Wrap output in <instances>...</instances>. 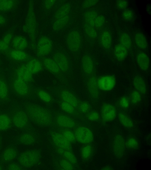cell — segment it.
Masks as SVG:
<instances>
[{"label":"cell","instance_id":"1","mask_svg":"<svg viewBox=\"0 0 151 170\" xmlns=\"http://www.w3.org/2000/svg\"><path fill=\"white\" fill-rule=\"evenodd\" d=\"M25 111L29 119L38 125L47 126L52 123V115L45 108L35 104H29L26 105Z\"/></svg>","mask_w":151,"mask_h":170},{"label":"cell","instance_id":"2","mask_svg":"<svg viewBox=\"0 0 151 170\" xmlns=\"http://www.w3.org/2000/svg\"><path fill=\"white\" fill-rule=\"evenodd\" d=\"M9 83L12 90L17 96L24 97L29 94L30 89L29 83L19 78L13 72L11 73Z\"/></svg>","mask_w":151,"mask_h":170},{"label":"cell","instance_id":"3","mask_svg":"<svg viewBox=\"0 0 151 170\" xmlns=\"http://www.w3.org/2000/svg\"><path fill=\"white\" fill-rule=\"evenodd\" d=\"M41 157L40 151L36 150L26 151L21 153L18 157L19 165L22 167L30 168L36 165Z\"/></svg>","mask_w":151,"mask_h":170},{"label":"cell","instance_id":"4","mask_svg":"<svg viewBox=\"0 0 151 170\" xmlns=\"http://www.w3.org/2000/svg\"><path fill=\"white\" fill-rule=\"evenodd\" d=\"M24 31L27 33L32 42L35 40L36 23L33 4L32 2L29 3L27 14L24 25Z\"/></svg>","mask_w":151,"mask_h":170},{"label":"cell","instance_id":"5","mask_svg":"<svg viewBox=\"0 0 151 170\" xmlns=\"http://www.w3.org/2000/svg\"><path fill=\"white\" fill-rule=\"evenodd\" d=\"M12 123L17 128L23 129L27 125L29 118L25 110L16 108L11 113L10 117Z\"/></svg>","mask_w":151,"mask_h":170},{"label":"cell","instance_id":"6","mask_svg":"<svg viewBox=\"0 0 151 170\" xmlns=\"http://www.w3.org/2000/svg\"><path fill=\"white\" fill-rule=\"evenodd\" d=\"M66 43L68 48L71 51L78 52L81 45V37L79 32L76 30L69 32L66 37Z\"/></svg>","mask_w":151,"mask_h":170},{"label":"cell","instance_id":"7","mask_svg":"<svg viewBox=\"0 0 151 170\" xmlns=\"http://www.w3.org/2000/svg\"><path fill=\"white\" fill-rule=\"evenodd\" d=\"M74 134L76 140L81 143H89L94 139L92 132L89 129L85 126H80L77 128Z\"/></svg>","mask_w":151,"mask_h":170},{"label":"cell","instance_id":"8","mask_svg":"<svg viewBox=\"0 0 151 170\" xmlns=\"http://www.w3.org/2000/svg\"><path fill=\"white\" fill-rule=\"evenodd\" d=\"M52 43L48 37L43 36L38 41L37 45V53L39 57L48 55L51 52L52 49Z\"/></svg>","mask_w":151,"mask_h":170},{"label":"cell","instance_id":"9","mask_svg":"<svg viewBox=\"0 0 151 170\" xmlns=\"http://www.w3.org/2000/svg\"><path fill=\"white\" fill-rule=\"evenodd\" d=\"M97 82L99 89L104 91H109L114 87L116 79L112 76L106 75L99 78Z\"/></svg>","mask_w":151,"mask_h":170},{"label":"cell","instance_id":"10","mask_svg":"<svg viewBox=\"0 0 151 170\" xmlns=\"http://www.w3.org/2000/svg\"><path fill=\"white\" fill-rule=\"evenodd\" d=\"M53 58L60 71L66 72L68 71L70 63L69 60L65 54L61 52H57L54 54Z\"/></svg>","mask_w":151,"mask_h":170},{"label":"cell","instance_id":"11","mask_svg":"<svg viewBox=\"0 0 151 170\" xmlns=\"http://www.w3.org/2000/svg\"><path fill=\"white\" fill-rule=\"evenodd\" d=\"M51 138L53 142L58 148L65 150H71V143L62 134L57 132H53L52 134Z\"/></svg>","mask_w":151,"mask_h":170},{"label":"cell","instance_id":"12","mask_svg":"<svg viewBox=\"0 0 151 170\" xmlns=\"http://www.w3.org/2000/svg\"><path fill=\"white\" fill-rule=\"evenodd\" d=\"M101 113L103 120L106 122H110L114 120L116 115L115 107L108 103L103 104L101 107Z\"/></svg>","mask_w":151,"mask_h":170},{"label":"cell","instance_id":"13","mask_svg":"<svg viewBox=\"0 0 151 170\" xmlns=\"http://www.w3.org/2000/svg\"><path fill=\"white\" fill-rule=\"evenodd\" d=\"M125 143L123 136L118 134L114 137L113 142V149L115 155L117 157L122 156L124 152Z\"/></svg>","mask_w":151,"mask_h":170},{"label":"cell","instance_id":"14","mask_svg":"<svg viewBox=\"0 0 151 170\" xmlns=\"http://www.w3.org/2000/svg\"><path fill=\"white\" fill-rule=\"evenodd\" d=\"M12 72L19 78L28 83L32 82L33 80V74L29 70L26 64L18 66Z\"/></svg>","mask_w":151,"mask_h":170},{"label":"cell","instance_id":"15","mask_svg":"<svg viewBox=\"0 0 151 170\" xmlns=\"http://www.w3.org/2000/svg\"><path fill=\"white\" fill-rule=\"evenodd\" d=\"M87 87L91 97L94 99H97L99 95L97 80L94 76H91L88 79L87 82Z\"/></svg>","mask_w":151,"mask_h":170},{"label":"cell","instance_id":"16","mask_svg":"<svg viewBox=\"0 0 151 170\" xmlns=\"http://www.w3.org/2000/svg\"><path fill=\"white\" fill-rule=\"evenodd\" d=\"M59 95L63 101L68 103L76 107L79 105V102L76 97L70 91L63 89L60 91Z\"/></svg>","mask_w":151,"mask_h":170},{"label":"cell","instance_id":"17","mask_svg":"<svg viewBox=\"0 0 151 170\" xmlns=\"http://www.w3.org/2000/svg\"><path fill=\"white\" fill-rule=\"evenodd\" d=\"M56 120L58 125L63 128L72 129L76 126V123L74 120L65 115H58L56 117Z\"/></svg>","mask_w":151,"mask_h":170},{"label":"cell","instance_id":"18","mask_svg":"<svg viewBox=\"0 0 151 170\" xmlns=\"http://www.w3.org/2000/svg\"><path fill=\"white\" fill-rule=\"evenodd\" d=\"M9 96V88L7 81L4 76L0 74V102L8 101Z\"/></svg>","mask_w":151,"mask_h":170},{"label":"cell","instance_id":"19","mask_svg":"<svg viewBox=\"0 0 151 170\" xmlns=\"http://www.w3.org/2000/svg\"><path fill=\"white\" fill-rule=\"evenodd\" d=\"M81 66L83 71L87 75L92 74L94 71V66L93 60L88 55H85L83 57Z\"/></svg>","mask_w":151,"mask_h":170},{"label":"cell","instance_id":"20","mask_svg":"<svg viewBox=\"0 0 151 170\" xmlns=\"http://www.w3.org/2000/svg\"><path fill=\"white\" fill-rule=\"evenodd\" d=\"M42 64L47 70L53 74H58L61 71L53 59L49 58H45L43 60Z\"/></svg>","mask_w":151,"mask_h":170},{"label":"cell","instance_id":"21","mask_svg":"<svg viewBox=\"0 0 151 170\" xmlns=\"http://www.w3.org/2000/svg\"><path fill=\"white\" fill-rule=\"evenodd\" d=\"M70 19V14L54 19L52 24V28L55 31L61 30L69 23Z\"/></svg>","mask_w":151,"mask_h":170},{"label":"cell","instance_id":"22","mask_svg":"<svg viewBox=\"0 0 151 170\" xmlns=\"http://www.w3.org/2000/svg\"><path fill=\"white\" fill-rule=\"evenodd\" d=\"M137 64L140 68L143 71H147L150 63V59L147 54L144 52L139 53L136 58Z\"/></svg>","mask_w":151,"mask_h":170},{"label":"cell","instance_id":"23","mask_svg":"<svg viewBox=\"0 0 151 170\" xmlns=\"http://www.w3.org/2000/svg\"><path fill=\"white\" fill-rule=\"evenodd\" d=\"M9 56L12 60L17 61H24L28 58L27 54L23 50L15 49L11 50Z\"/></svg>","mask_w":151,"mask_h":170},{"label":"cell","instance_id":"24","mask_svg":"<svg viewBox=\"0 0 151 170\" xmlns=\"http://www.w3.org/2000/svg\"><path fill=\"white\" fill-rule=\"evenodd\" d=\"M26 64L29 70L33 74L40 72L43 68L42 64L39 60L35 58L29 60Z\"/></svg>","mask_w":151,"mask_h":170},{"label":"cell","instance_id":"25","mask_svg":"<svg viewBox=\"0 0 151 170\" xmlns=\"http://www.w3.org/2000/svg\"><path fill=\"white\" fill-rule=\"evenodd\" d=\"M17 155L16 150L12 147H8L3 151L1 156V160L4 162H9L15 159Z\"/></svg>","mask_w":151,"mask_h":170},{"label":"cell","instance_id":"26","mask_svg":"<svg viewBox=\"0 0 151 170\" xmlns=\"http://www.w3.org/2000/svg\"><path fill=\"white\" fill-rule=\"evenodd\" d=\"M71 9V6L69 4L66 3L63 4L55 12L54 15V19L70 14Z\"/></svg>","mask_w":151,"mask_h":170},{"label":"cell","instance_id":"27","mask_svg":"<svg viewBox=\"0 0 151 170\" xmlns=\"http://www.w3.org/2000/svg\"><path fill=\"white\" fill-rule=\"evenodd\" d=\"M12 45L15 49L23 50L27 48L28 42L26 39L22 36L15 37L12 41Z\"/></svg>","mask_w":151,"mask_h":170},{"label":"cell","instance_id":"28","mask_svg":"<svg viewBox=\"0 0 151 170\" xmlns=\"http://www.w3.org/2000/svg\"><path fill=\"white\" fill-rule=\"evenodd\" d=\"M133 85L136 91L140 94H145L147 92V87L143 79L139 76L135 77L133 80Z\"/></svg>","mask_w":151,"mask_h":170},{"label":"cell","instance_id":"29","mask_svg":"<svg viewBox=\"0 0 151 170\" xmlns=\"http://www.w3.org/2000/svg\"><path fill=\"white\" fill-rule=\"evenodd\" d=\"M100 41L103 48L106 49L110 48L112 42V37L110 32L107 30L104 31L101 34Z\"/></svg>","mask_w":151,"mask_h":170},{"label":"cell","instance_id":"30","mask_svg":"<svg viewBox=\"0 0 151 170\" xmlns=\"http://www.w3.org/2000/svg\"><path fill=\"white\" fill-rule=\"evenodd\" d=\"M12 121L10 117L6 114H0V131H5L11 127Z\"/></svg>","mask_w":151,"mask_h":170},{"label":"cell","instance_id":"31","mask_svg":"<svg viewBox=\"0 0 151 170\" xmlns=\"http://www.w3.org/2000/svg\"><path fill=\"white\" fill-rule=\"evenodd\" d=\"M134 40L136 45L140 49L145 50L147 48V40L145 37L142 33H136L135 35Z\"/></svg>","mask_w":151,"mask_h":170},{"label":"cell","instance_id":"32","mask_svg":"<svg viewBox=\"0 0 151 170\" xmlns=\"http://www.w3.org/2000/svg\"><path fill=\"white\" fill-rule=\"evenodd\" d=\"M97 16L96 12L94 10H90L87 11L84 15V23L94 27L95 21Z\"/></svg>","mask_w":151,"mask_h":170},{"label":"cell","instance_id":"33","mask_svg":"<svg viewBox=\"0 0 151 170\" xmlns=\"http://www.w3.org/2000/svg\"><path fill=\"white\" fill-rule=\"evenodd\" d=\"M127 53V49L121 44L117 45L114 49V54L116 58L119 61H122L126 57Z\"/></svg>","mask_w":151,"mask_h":170},{"label":"cell","instance_id":"34","mask_svg":"<svg viewBox=\"0 0 151 170\" xmlns=\"http://www.w3.org/2000/svg\"><path fill=\"white\" fill-rule=\"evenodd\" d=\"M19 142L22 144L29 146L33 144L35 140L34 136L29 133H25L22 134L19 137Z\"/></svg>","mask_w":151,"mask_h":170},{"label":"cell","instance_id":"35","mask_svg":"<svg viewBox=\"0 0 151 170\" xmlns=\"http://www.w3.org/2000/svg\"><path fill=\"white\" fill-rule=\"evenodd\" d=\"M12 37L11 33L9 32L6 34L0 40V51H4L9 48Z\"/></svg>","mask_w":151,"mask_h":170},{"label":"cell","instance_id":"36","mask_svg":"<svg viewBox=\"0 0 151 170\" xmlns=\"http://www.w3.org/2000/svg\"><path fill=\"white\" fill-rule=\"evenodd\" d=\"M118 119L120 122L125 127L131 128L134 126L132 120L127 115L123 112H120L118 114Z\"/></svg>","mask_w":151,"mask_h":170},{"label":"cell","instance_id":"37","mask_svg":"<svg viewBox=\"0 0 151 170\" xmlns=\"http://www.w3.org/2000/svg\"><path fill=\"white\" fill-rule=\"evenodd\" d=\"M58 149L59 153L63 156L65 159L73 164L77 163V159L75 156L70 151L65 150L59 148Z\"/></svg>","mask_w":151,"mask_h":170},{"label":"cell","instance_id":"38","mask_svg":"<svg viewBox=\"0 0 151 170\" xmlns=\"http://www.w3.org/2000/svg\"><path fill=\"white\" fill-rule=\"evenodd\" d=\"M37 95L42 101L46 103H50L52 101V98L48 92L42 89H39L37 91Z\"/></svg>","mask_w":151,"mask_h":170},{"label":"cell","instance_id":"39","mask_svg":"<svg viewBox=\"0 0 151 170\" xmlns=\"http://www.w3.org/2000/svg\"><path fill=\"white\" fill-rule=\"evenodd\" d=\"M12 0H0V11L5 12L12 9L15 5Z\"/></svg>","mask_w":151,"mask_h":170},{"label":"cell","instance_id":"40","mask_svg":"<svg viewBox=\"0 0 151 170\" xmlns=\"http://www.w3.org/2000/svg\"><path fill=\"white\" fill-rule=\"evenodd\" d=\"M119 40L121 45L127 49L130 48L132 45V41L128 34L124 33L120 36Z\"/></svg>","mask_w":151,"mask_h":170},{"label":"cell","instance_id":"41","mask_svg":"<svg viewBox=\"0 0 151 170\" xmlns=\"http://www.w3.org/2000/svg\"><path fill=\"white\" fill-rule=\"evenodd\" d=\"M84 30L85 33L89 37L95 39L97 37V32L94 27L84 23Z\"/></svg>","mask_w":151,"mask_h":170},{"label":"cell","instance_id":"42","mask_svg":"<svg viewBox=\"0 0 151 170\" xmlns=\"http://www.w3.org/2000/svg\"><path fill=\"white\" fill-rule=\"evenodd\" d=\"M92 151L93 149L91 146L88 145L84 146L81 152L82 158L85 160L88 159L91 156Z\"/></svg>","mask_w":151,"mask_h":170},{"label":"cell","instance_id":"43","mask_svg":"<svg viewBox=\"0 0 151 170\" xmlns=\"http://www.w3.org/2000/svg\"><path fill=\"white\" fill-rule=\"evenodd\" d=\"M60 106L62 110L67 113L71 114L75 112V107L66 102L63 101L60 103Z\"/></svg>","mask_w":151,"mask_h":170},{"label":"cell","instance_id":"44","mask_svg":"<svg viewBox=\"0 0 151 170\" xmlns=\"http://www.w3.org/2000/svg\"><path fill=\"white\" fill-rule=\"evenodd\" d=\"M130 97L131 102L133 104L138 103L141 100L140 93L136 90L133 91L132 92Z\"/></svg>","mask_w":151,"mask_h":170},{"label":"cell","instance_id":"45","mask_svg":"<svg viewBox=\"0 0 151 170\" xmlns=\"http://www.w3.org/2000/svg\"><path fill=\"white\" fill-rule=\"evenodd\" d=\"M125 145L129 148L135 149L138 147L139 143L135 138H130L127 140L125 143Z\"/></svg>","mask_w":151,"mask_h":170},{"label":"cell","instance_id":"46","mask_svg":"<svg viewBox=\"0 0 151 170\" xmlns=\"http://www.w3.org/2000/svg\"><path fill=\"white\" fill-rule=\"evenodd\" d=\"M64 137L70 143H73L76 140L74 134L69 130H64L62 134Z\"/></svg>","mask_w":151,"mask_h":170},{"label":"cell","instance_id":"47","mask_svg":"<svg viewBox=\"0 0 151 170\" xmlns=\"http://www.w3.org/2000/svg\"><path fill=\"white\" fill-rule=\"evenodd\" d=\"M105 21V19L102 15H98L94 22V26L97 28H100L103 26Z\"/></svg>","mask_w":151,"mask_h":170},{"label":"cell","instance_id":"48","mask_svg":"<svg viewBox=\"0 0 151 170\" xmlns=\"http://www.w3.org/2000/svg\"><path fill=\"white\" fill-rule=\"evenodd\" d=\"M90 108V104L86 102H82L79 105V108L80 111L84 113L88 112Z\"/></svg>","mask_w":151,"mask_h":170},{"label":"cell","instance_id":"49","mask_svg":"<svg viewBox=\"0 0 151 170\" xmlns=\"http://www.w3.org/2000/svg\"><path fill=\"white\" fill-rule=\"evenodd\" d=\"M60 164L62 168L64 169L72 170L74 169L73 164L65 159L61 160Z\"/></svg>","mask_w":151,"mask_h":170},{"label":"cell","instance_id":"50","mask_svg":"<svg viewBox=\"0 0 151 170\" xmlns=\"http://www.w3.org/2000/svg\"><path fill=\"white\" fill-rule=\"evenodd\" d=\"M122 15L123 18L127 21L132 20L134 17L133 12L132 11L129 9L126 10L124 11Z\"/></svg>","mask_w":151,"mask_h":170},{"label":"cell","instance_id":"51","mask_svg":"<svg viewBox=\"0 0 151 170\" xmlns=\"http://www.w3.org/2000/svg\"><path fill=\"white\" fill-rule=\"evenodd\" d=\"M99 113L96 111H92L89 112L87 115V118L91 121H95L97 120L99 118Z\"/></svg>","mask_w":151,"mask_h":170},{"label":"cell","instance_id":"52","mask_svg":"<svg viewBox=\"0 0 151 170\" xmlns=\"http://www.w3.org/2000/svg\"><path fill=\"white\" fill-rule=\"evenodd\" d=\"M55 0H45L44 1V6L45 9L49 10L52 8L56 3Z\"/></svg>","mask_w":151,"mask_h":170},{"label":"cell","instance_id":"53","mask_svg":"<svg viewBox=\"0 0 151 170\" xmlns=\"http://www.w3.org/2000/svg\"><path fill=\"white\" fill-rule=\"evenodd\" d=\"M97 0H86L83 1L82 6L84 8H87L95 5L98 2Z\"/></svg>","mask_w":151,"mask_h":170},{"label":"cell","instance_id":"54","mask_svg":"<svg viewBox=\"0 0 151 170\" xmlns=\"http://www.w3.org/2000/svg\"><path fill=\"white\" fill-rule=\"evenodd\" d=\"M119 104L121 107L127 108L129 106V102L127 99L125 97H122L119 100Z\"/></svg>","mask_w":151,"mask_h":170},{"label":"cell","instance_id":"55","mask_svg":"<svg viewBox=\"0 0 151 170\" xmlns=\"http://www.w3.org/2000/svg\"><path fill=\"white\" fill-rule=\"evenodd\" d=\"M128 2L125 0H119L116 2L117 7L119 9H125L128 5Z\"/></svg>","mask_w":151,"mask_h":170},{"label":"cell","instance_id":"56","mask_svg":"<svg viewBox=\"0 0 151 170\" xmlns=\"http://www.w3.org/2000/svg\"><path fill=\"white\" fill-rule=\"evenodd\" d=\"M22 168L20 165L15 163H11L8 165L7 169L10 170H21Z\"/></svg>","mask_w":151,"mask_h":170},{"label":"cell","instance_id":"57","mask_svg":"<svg viewBox=\"0 0 151 170\" xmlns=\"http://www.w3.org/2000/svg\"><path fill=\"white\" fill-rule=\"evenodd\" d=\"M6 22V20L4 17L3 15L0 14V26L5 24Z\"/></svg>","mask_w":151,"mask_h":170},{"label":"cell","instance_id":"58","mask_svg":"<svg viewBox=\"0 0 151 170\" xmlns=\"http://www.w3.org/2000/svg\"><path fill=\"white\" fill-rule=\"evenodd\" d=\"M111 169L109 167H107V166L104 167V168L103 169H104V170H109Z\"/></svg>","mask_w":151,"mask_h":170},{"label":"cell","instance_id":"59","mask_svg":"<svg viewBox=\"0 0 151 170\" xmlns=\"http://www.w3.org/2000/svg\"><path fill=\"white\" fill-rule=\"evenodd\" d=\"M2 169V167L0 165V170H1Z\"/></svg>","mask_w":151,"mask_h":170}]
</instances>
